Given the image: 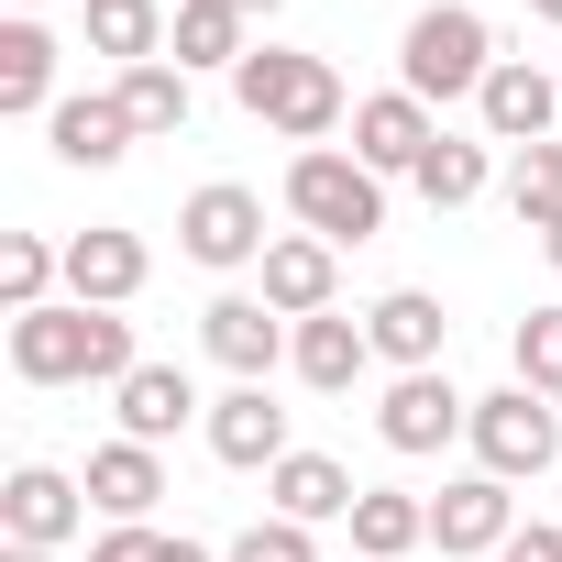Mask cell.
Instances as JSON below:
<instances>
[{
	"mask_svg": "<svg viewBox=\"0 0 562 562\" xmlns=\"http://www.w3.org/2000/svg\"><path fill=\"white\" fill-rule=\"evenodd\" d=\"M122 111H133V133H144V144L188 133V67H177V56H155V67H122Z\"/></svg>",
	"mask_w": 562,
	"mask_h": 562,
	"instance_id": "27",
	"label": "cell"
},
{
	"mask_svg": "<svg viewBox=\"0 0 562 562\" xmlns=\"http://www.w3.org/2000/svg\"><path fill=\"white\" fill-rule=\"evenodd\" d=\"M299 386H321V397H342V386H364V364H375V331L364 321H342V310H321V321H299Z\"/></svg>",
	"mask_w": 562,
	"mask_h": 562,
	"instance_id": "22",
	"label": "cell"
},
{
	"mask_svg": "<svg viewBox=\"0 0 562 562\" xmlns=\"http://www.w3.org/2000/svg\"><path fill=\"white\" fill-rule=\"evenodd\" d=\"M540 254H551V276H562V221H551V232H540Z\"/></svg>",
	"mask_w": 562,
	"mask_h": 562,
	"instance_id": "35",
	"label": "cell"
},
{
	"mask_svg": "<svg viewBox=\"0 0 562 562\" xmlns=\"http://www.w3.org/2000/svg\"><path fill=\"white\" fill-rule=\"evenodd\" d=\"M155 562H221V551H199V540H155Z\"/></svg>",
	"mask_w": 562,
	"mask_h": 562,
	"instance_id": "34",
	"label": "cell"
},
{
	"mask_svg": "<svg viewBox=\"0 0 562 562\" xmlns=\"http://www.w3.org/2000/svg\"><path fill=\"white\" fill-rule=\"evenodd\" d=\"M507 210H518V232L562 221V144H518L507 155Z\"/></svg>",
	"mask_w": 562,
	"mask_h": 562,
	"instance_id": "29",
	"label": "cell"
},
{
	"mask_svg": "<svg viewBox=\"0 0 562 562\" xmlns=\"http://www.w3.org/2000/svg\"><path fill=\"white\" fill-rule=\"evenodd\" d=\"M375 430H386V452H441V441L474 430V397L430 364V375H397V386L375 397Z\"/></svg>",
	"mask_w": 562,
	"mask_h": 562,
	"instance_id": "8",
	"label": "cell"
},
{
	"mask_svg": "<svg viewBox=\"0 0 562 562\" xmlns=\"http://www.w3.org/2000/svg\"><path fill=\"white\" fill-rule=\"evenodd\" d=\"M45 144H56V166H122L144 133H133L122 89H78V100H56V111H45Z\"/></svg>",
	"mask_w": 562,
	"mask_h": 562,
	"instance_id": "17",
	"label": "cell"
},
{
	"mask_svg": "<svg viewBox=\"0 0 562 562\" xmlns=\"http://www.w3.org/2000/svg\"><path fill=\"white\" fill-rule=\"evenodd\" d=\"M265 199L254 188H232V177H210V188H188V210H177V254L188 265H210V276H232V265H265Z\"/></svg>",
	"mask_w": 562,
	"mask_h": 562,
	"instance_id": "6",
	"label": "cell"
},
{
	"mask_svg": "<svg viewBox=\"0 0 562 562\" xmlns=\"http://www.w3.org/2000/svg\"><path fill=\"white\" fill-rule=\"evenodd\" d=\"M221 562H321V529H299V518H254Z\"/></svg>",
	"mask_w": 562,
	"mask_h": 562,
	"instance_id": "31",
	"label": "cell"
},
{
	"mask_svg": "<svg viewBox=\"0 0 562 562\" xmlns=\"http://www.w3.org/2000/svg\"><path fill=\"white\" fill-rule=\"evenodd\" d=\"M265 496H276V518H299V529H331V518H353V474L331 463V452H288V463H276L265 474Z\"/></svg>",
	"mask_w": 562,
	"mask_h": 562,
	"instance_id": "21",
	"label": "cell"
},
{
	"mask_svg": "<svg viewBox=\"0 0 562 562\" xmlns=\"http://www.w3.org/2000/svg\"><path fill=\"white\" fill-rule=\"evenodd\" d=\"M78 485H89V507H100L111 529H155V507H166V452H155V441H100Z\"/></svg>",
	"mask_w": 562,
	"mask_h": 562,
	"instance_id": "12",
	"label": "cell"
},
{
	"mask_svg": "<svg viewBox=\"0 0 562 562\" xmlns=\"http://www.w3.org/2000/svg\"><path fill=\"white\" fill-rule=\"evenodd\" d=\"M155 540H166V529H100L89 562H155Z\"/></svg>",
	"mask_w": 562,
	"mask_h": 562,
	"instance_id": "32",
	"label": "cell"
},
{
	"mask_svg": "<svg viewBox=\"0 0 562 562\" xmlns=\"http://www.w3.org/2000/svg\"><path fill=\"white\" fill-rule=\"evenodd\" d=\"M78 518H89V485H78V474H56V463H23L12 485H0V529H12L23 551H56Z\"/></svg>",
	"mask_w": 562,
	"mask_h": 562,
	"instance_id": "16",
	"label": "cell"
},
{
	"mask_svg": "<svg viewBox=\"0 0 562 562\" xmlns=\"http://www.w3.org/2000/svg\"><path fill=\"white\" fill-rule=\"evenodd\" d=\"M254 276H265L254 299H265V310H288V321H321V310L342 299V254H331L321 232H276Z\"/></svg>",
	"mask_w": 562,
	"mask_h": 562,
	"instance_id": "10",
	"label": "cell"
},
{
	"mask_svg": "<svg viewBox=\"0 0 562 562\" xmlns=\"http://www.w3.org/2000/svg\"><path fill=\"white\" fill-rule=\"evenodd\" d=\"M232 12H276V0H232Z\"/></svg>",
	"mask_w": 562,
	"mask_h": 562,
	"instance_id": "38",
	"label": "cell"
},
{
	"mask_svg": "<svg viewBox=\"0 0 562 562\" xmlns=\"http://www.w3.org/2000/svg\"><path fill=\"white\" fill-rule=\"evenodd\" d=\"M485 78H496V23L474 12V0L408 12V34H397V89L408 100H474Z\"/></svg>",
	"mask_w": 562,
	"mask_h": 562,
	"instance_id": "3",
	"label": "cell"
},
{
	"mask_svg": "<svg viewBox=\"0 0 562 562\" xmlns=\"http://www.w3.org/2000/svg\"><path fill=\"white\" fill-rule=\"evenodd\" d=\"M507 364H518V386H529V397H551V408H562V310H529V321L507 331Z\"/></svg>",
	"mask_w": 562,
	"mask_h": 562,
	"instance_id": "30",
	"label": "cell"
},
{
	"mask_svg": "<svg viewBox=\"0 0 562 562\" xmlns=\"http://www.w3.org/2000/svg\"><path fill=\"white\" fill-rule=\"evenodd\" d=\"M0 562H56V551H23V540H12V551H0Z\"/></svg>",
	"mask_w": 562,
	"mask_h": 562,
	"instance_id": "37",
	"label": "cell"
},
{
	"mask_svg": "<svg viewBox=\"0 0 562 562\" xmlns=\"http://www.w3.org/2000/svg\"><path fill=\"white\" fill-rule=\"evenodd\" d=\"M199 342H210V364H232V386H265L276 364L299 353V321L232 288V299H210V310H199Z\"/></svg>",
	"mask_w": 562,
	"mask_h": 562,
	"instance_id": "7",
	"label": "cell"
},
{
	"mask_svg": "<svg viewBox=\"0 0 562 562\" xmlns=\"http://www.w3.org/2000/svg\"><path fill=\"white\" fill-rule=\"evenodd\" d=\"M342 529H353V551H364V562H397V551H419V540H430V507H419L408 485H364Z\"/></svg>",
	"mask_w": 562,
	"mask_h": 562,
	"instance_id": "23",
	"label": "cell"
},
{
	"mask_svg": "<svg viewBox=\"0 0 562 562\" xmlns=\"http://www.w3.org/2000/svg\"><path fill=\"white\" fill-rule=\"evenodd\" d=\"M288 210H299V232H321L342 254V243L386 232V177L364 155H342V144H310V155H288Z\"/></svg>",
	"mask_w": 562,
	"mask_h": 562,
	"instance_id": "4",
	"label": "cell"
},
{
	"mask_svg": "<svg viewBox=\"0 0 562 562\" xmlns=\"http://www.w3.org/2000/svg\"><path fill=\"white\" fill-rule=\"evenodd\" d=\"M441 144V122H430V100H408V89H375V100H353V155L375 166V177H419V155Z\"/></svg>",
	"mask_w": 562,
	"mask_h": 562,
	"instance_id": "15",
	"label": "cell"
},
{
	"mask_svg": "<svg viewBox=\"0 0 562 562\" xmlns=\"http://www.w3.org/2000/svg\"><path fill=\"white\" fill-rule=\"evenodd\" d=\"M67 299H78V310H133V299H144V243H133L122 221L67 232Z\"/></svg>",
	"mask_w": 562,
	"mask_h": 562,
	"instance_id": "13",
	"label": "cell"
},
{
	"mask_svg": "<svg viewBox=\"0 0 562 562\" xmlns=\"http://www.w3.org/2000/svg\"><path fill=\"white\" fill-rule=\"evenodd\" d=\"M12 12H34V0H12Z\"/></svg>",
	"mask_w": 562,
	"mask_h": 562,
	"instance_id": "39",
	"label": "cell"
},
{
	"mask_svg": "<svg viewBox=\"0 0 562 562\" xmlns=\"http://www.w3.org/2000/svg\"><path fill=\"white\" fill-rule=\"evenodd\" d=\"M485 177H496V166H485V144H463V133H441V144L419 155V177H408V188H419L430 210H474V199H485Z\"/></svg>",
	"mask_w": 562,
	"mask_h": 562,
	"instance_id": "28",
	"label": "cell"
},
{
	"mask_svg": "<svg viewBox=\"0 0 562 562\" xmlns=\"http://www.w3.org/2000/svg\"><path fill=\"white\" fill-rule=\"evenodd\" d=\"M56 288H67V243H45V232H12L0 243V310H56Z\"/></svg>",
	"mask_w": 562,
	"mask_h": 562,
	"instance_id": "26",
	"label": "cell"
},
{
	"mask_svg": "<svg viewBox=\"0 0 562 562\" xmlns=\"http://www.w3.org/2000/svg\"><path fill=\"white\" fill-rule=\"evenodd\" d=\"M364 331H375V364H397V375H430L441 342H452V321H441L430 288H386V299L364 310Z\"/></svg>",
	"mask_w": 562,
	"mask_h": 562,
	"instance_id": "18",
	"label": "cell"
},
{
	"mask_svg": "<svg viewBox=\"0 0 562 562\" xmlns=\"http://www.w3.org/2000/svg\"><path fill=\"white\" fill-rule=\"evenodd\" d=\"M166 0H89V56H122V67H155L166 56Z\"/></svg>",
	"mask_w": 562,
	"mask_h": 562,
	"instance_id": "25",
	"label": "cell"
},
{
	"mask_svg": "<svg viewBox=\"0 0 562 562\" xmlns=\"http://www.w3.org/2000/svg\"><path fill=\"white\" fill-rule=\"evenodd\" d=\"M496 562H562V529H518V540H507Z\"/></svg>",
	"mask_w": 562,
	"mask_h": 562,
	"instance_id": "33",
	"label": "cell"
},
{
	"mask_svg": "<svg viewBox=\"0 0 562 562\" xmlns=\"http://www.w3.org/2000/svg\"><path fill=\"white\" fill-rule=\"evenodd\" d=\"M243 23L254 12H232V0H177V34H166V56L199 78V67H243L254 45H243Z\"/></svg>",
	"mask_w": 562,
	"mask_h": 562,
	"instance_id": "24",
	"label": "cell"
},
{
	"mask_svg": "<svg viewBox=\"0 0 562 562\" xmlns=\"http://www.w3.org/2000/svg\"><path fill=\"white\" fill-rule=\"evenodd\" d=\"M56 111V34L34 12L0 23V122H45Z\"/></svg>",
	"mask_w": 562,
	"mask_h": 562,
	"instance_id": "20",
	"label": "cell"
},
{
	"mask_svg": "<svg viewBox=\"0 0 562 562\" xmlns=\"http://www.w3.org/2000/svg\"><path fill=\"white\" fill-rule=\"evenodd\" d=\"M232 100H243L265 133H288L299 155H310V144H331V133L353 122L342 67H331V56H299V45H254V56L232 67Z\"/></svg>",
	"mask_w": 562,
	"mask_h": 562,
	"instance_id": "2",
	"label": "cell"
},
{
	"mask_svg": "<svg viewBox=\"0 0 562 562\" xmlns=\"http://www.w3.org/2000/svg\"><path fill=\"white\" fill-rule=\"evenodd\" d=\"M529 12H540V23H551V34H562V0H529Z\"/></svg>",
	"mask_w": 562,
	"mask_h": 562,
	"instance_id": "36",
	"label": "cell"
},
{
	"mask_svg": "<svg viewBox=\"0 0 562 562\" xmlns=\"http://www.w3.org/2000/svg\"><path fill=\"white\" fill-rule=\"evenodd\" d=\"M210 452L232 463V474H276V463H288L299 441H288V408H276L265 386H232V397H210Z\"/></svg>",
	"mask_w": 562,
	"mask_h": 562,
	"instance_id": "14",
	"label": "cell"
},
{
	"mask_svg": "<svg viewBox=\"0 0 562 562\" xmlns=\"http://www.w3.org/2000/svg\"><path fill=\"white\" fill-rule=\"evenodd\" d=\"M111 408H122V441H155V452H166L188 419H210L199 386H188V364H133V375L111 386Z\"/></svg>",
	"mask_w": 562,
	"mask_h": 562,
	"instance_id": "19",
	"label": "cell"
},
{
	"mask_svg": "<svg viewBox=\"0 0 562 562\" xmlns=\"http://www.w3.org/2000/svg\"><path fill=\"white\" fill-rule=\"evenodd\" d=\"M474 111H485V144H551V122H562V78H540L529 56H496V78L474 89Z\"/></svg>",
	"mask_w": 562,
	"mask_h": 562,
	"instance_id": "11",
	"label": "cell"
},
{
	"mask_svg": "<svg viewBox=\"0 0 562 562\" xmlns=\"http://www.w3.org/2000/svg\"><path fill=\"white\" fill-rule=\"evenodd\" d=\"M144 353H133V321L122 310H78V299H56V310H23L12 321V375L23 386H122Z\"/></svg>",
	"mask_w": 562,
	"mask_h": 562,
	"instance_id": "1",
	"label": "cell"
},
{
	"mask_svg": "<svg viewBox=\"0 0 562 562\" xmlns=\"http://www.w3.org/2000/svg\"><path fill=\"white\" fill-rule=\"evenodd\" d=\"M474 474H496V485H529V474H551L562 463V408L551 397H529L518 375L496 386V397H474Z\"/></svg>",
	"mask_w": 562,
	"mask_h": 562,
	"instance_id": "5",
	"label": "cell"
},
{
	"mask_svg": "<svg viewBox=\"0 0 562 562\" xmlns=\"http://www.w3.org/2000/svg\"><path fill=\"white\" fill-rule=\"evenodd\" d=\"M430 540H441L452 562H496V551L518 540V496H507L496 474H463V485L430 496Z\"/></svg>",
	"mask_w": 562,
	"mask_h": 562,
	"instance_id": "9",
	"label": "cell"
}]
</instances>
